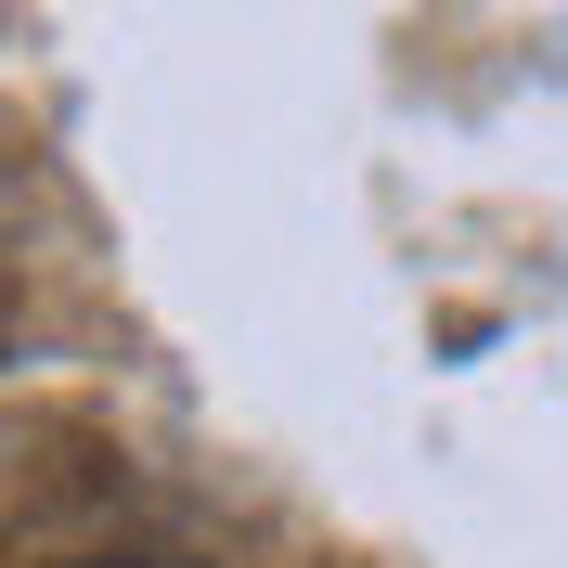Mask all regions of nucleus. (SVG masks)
I'll use <instances>...</instances> for the list:
<instances>
[{"instance_id":"1","label":"nucleus","mask_w":568,"mask_h":568,"mask_svg":"<svg viewBox=\"0 0 568 568\" xmlns=\"http://www.w3.org/2000/svg\"><path fill=\"white\" fill-rule=\"evenodd\" d=\"M104 568H181V556H104Z\"/></svg>"}]
</instances>
